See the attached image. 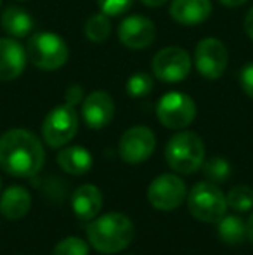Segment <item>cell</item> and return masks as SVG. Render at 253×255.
Segmentation results:
<instances>
[{
  "label": "cell",
  "instance_id": "1",
  "mask_svg": "<svg viewBox=\"0 0 253 255\" xmlns=\"http://www.w3.org/2000/svg\"><path fill=\"white\" fill-rule=\"evenodd\" d=\"M45 161L42 141L26 128H10L0 135V168L12 177L28 179L40 172Z\"/></svg>",
  "mask_w": 253,
  "mask_h": 255
},
{
  "label": "cell",
  "instance_id": "2",
  "mask_svg": "<svg viewBox=\"0 0 253 255\" xmlns=\"http://www.w3.org/2000/svg\"><path fill=\"white\" fill-rule=\"evenodd\" d=\"M134 222L125 214L111 212L94 217L87 226L88 243L101 254H118L134 240Z\"/></svg>",
  "mask_w": 253,
  "mask_h": 255
},
{
  "label": "cell",
  "instance_id": "3",
  "mask_svg": "<svg viewBox=\"0 0 253 255\" xmlns=\"http://www.w3.org/2000/svg\"><path fill=\"white\" fill-rule=\"evenodd\" d=\"M165 158L170 168L177 174H194L205 161V142L196 132L182 130L172 135L167 142Z\"/></svg>",
  "mask_w": 253,
  "mask_h": 255
},
{
  "label": "cell",
  "instance_id": "4",
  "mask_svg": "<svg viewBox=\"0 0 253 255\" xmlns=\"http://www.w3.org/2000/svg\"><path fill=\"white\" fill-rule=\"evenodd\" d=\"M28 61L42 71H56L70 59V47L63 37L52 31H35L26 44Z\"/></svg>",
  "mask_w": 253,
  "mask_h": 255
},
{
  "label": "cell",
  "instance_id": "5",
  "mask_svg": "<svg viewBox=\"0 0 253 255\" xmlns=\"http://www.w3.org/2000/svg\"><path fill=\"white\" fill-rule=\"evenodd\" d=\"M78 113L75 106L64 103L52 108L42 122V137L45 144L58 149L71 142L78 132Z\"/></svg>",
  "mask_w": 253,
  "mask_h": 255
},
{
  "label": "cell",
  "instance_id": "6",
  "mask_svg": "<svg viewBox=\"0 0 253 255\" xmlns=\"http://www.w3.org/2000/svg\"><path fill=\"white\" fill-rule=\"evenodd\" d=\"M187 207L201 222H219L226 215L227 198L213 182H198L187 195Z\"/></svg>",
  "mask_w": 253,
  "mask_h": 255
},
{
  "label": "cell",
  "instance_id": "7",
  "mask_svg": "<svg viewBox=\"0 0 253 255\" xmlns=\"http://www.w3.org/2000/svg\"><path fill=\"white\" fill-rule=\"evenodd\" d=\"M196 103L186 92L170 91L160 98L156 104V117L160 124L172 130H184L196 118Z\"/></svg>",
  "mask_w": 253,
  "mask_h": 255
},
{
  "label": "cell",
  "instance_id": "8",
  "mask_svg": "<svg viewBox=\"0 0 253 255\" xmlns=\"http://www.w3.org/2000/svg\"><path fill=\"white\" fill-rule=\"evenodd\" d=\"M192 70V57L189 52L177 45L163 47L151 61V73L165 84H179L189 77Z\"/></svg>",
  "mask_w": 253,
  "mask_h": 255
},
{
  "label": "cell",
  "instance_id": "9",
  "mask_svg": "<svg viewBox=\"0 0 253 255\" xmlns=\"http://www.w3.org/2000/svg\"><path fill=\"white\" fill-rule=\"evenodd\" d=\"M194 66L198 73L206 80H217L224 75L229 63V52L222 40L206 37L194 47Z\"/></svg>",
  "mask_w": 253,
  "mask_h": 255
},
{
  "label": "cell",
  "instance_id": "10",
  "mask_svg": "<svg viewBox=\"0 0 253 255\" xmlns=\"http://www.w3.org/2000/svg\"><path fill=\"white\" fill-rule=\"evenodd\" d=\"M187 196L186 182L175 174H162L153 179L148 188V200L151 207L163 212L179 208Z\"/></svg>",
  "mask_w": 253,
  "mask_h": 255
},
{
  "label": "cell",
  "instance_id": "11",
  "mask_svg": "<svg viewBox=\"0 0 253 255\" xmlns=\"http://www.w3.org/2000/svg\"><path fill=\"white\" fill-rule=\"evenodd\" d=\"M156 148V135L146 125H134L120 137L118 153L125 163L137 165L146 161Z\"/></svg>",
  "mask_w": 253,
  "mask_h": 255
},
{
  "label": "cell",
  "instance_id": "12",
  "mask_svg": "<svg viewBox=\"0 0 253 255\" xmlns=\"http://www.w3.org/2000/svg\"><path fill=\"white\" fill-rule=\"evenodd\" d=\"M156 38V24L149 17L132 14L122 19L118 26V40L132 51L148 49Z\"/></svg>",
  "mask_w": 253,
  "mask_h": 255
},
{
  "label": "cell",
  "instance_id": "13",
  "mask_svg": "<svg viewBox=\"0 0 253 255\" xmlns=\"http://www.w3.org/2000/svg\"><path fill=\"white\" fill-rule=\"evenodd\" d=\"M80 113L88 128L101 130L115 118V101L106 91H94L84 98Z\"/></svg>",
  "mask_w": 253,
  "mask_h": 255
},
{
  "label": "cell",
  "instance_id": "14",
  "mask_svg": "<svg viewBox=\"0 0 253 255\" xmlns=\"http://www.w3.org/2000/svg\"><path fill=\"white\" fill-rule=\"evenodd\" d=\"M26 63V47L12 37L0 38V82H12L19 78Z\"/></svg>",
  "mask_w": 253,
  "mask_h": 255
},
{
  "label": "cell",
  "instance_id": "15",
  "mask_svg": "<svg viewBox=\"0 0 253 255\" xmlns=\"http://www.w3.org/2000/svg\"><path fill=\"white\" fill-rule=\"evenodd\" d=\"M212 14L210 0H172L170 16L175 23L184 26H196L205 23Z\"/></svg>",
  "mask_w": 253,
  "mask_h": 255
},
{
  "label": "cell",
  "instance_id": "16",
  "mask_svg": "<svg viewBox=\"0 0 253 255\" xmlns=\"http://www.w3.org/2000/svg\"><path fill=\"white\" fill-rule=\"evenodd\" d=\"M71 208L80 221H92L102 208V193L94 184H82L71 196Z\"/></svg>",
  "mask_w": 253,
  "mask_h": 255
},
{
  "label": "cell",
  "instance_id": "17",
  "mask_svg": "<svg viewBox=\"0 0 253 255\" xmlns=\"http://www.w3.org/2000/svg\"><path fill=\"white\" fill-rule=\"evenodd\" d=\"M31 208V195L23 186H10L0 196V212L9 221L23 219Z\"/></svg>",
  "mask_w": 253,
  "mask_h": 255
},
{
  "label": "cell",
  "instance_id": "18",
  "mask_svg": "<svg viewBox=\"0 0 253 255\" xmlns=\"http://www.w3.org/2000/svg\"><path fill=\"white\" fill-rule=\"evenodd\" d=\"M0 26L9 37L12 38H24L31 35L35 26V21L28 10L16 5H9L0 14Z\"/></svg>",
  "mask_w": 253,
  "mask_h": 255
},
{
  "label": "cell",
  "instance_id": "19",
  "mask_svg": "<svg viewBox=\"0 0 253 255\" xmlns=\"http://www.w3.org/2000/svg\"><path fill=\"white\" fill-rule=\"evenodd\" d=\"M92 154L84 146H66L58 153V165L70 175H84L92 168Z\"/></svg>",
  "mask_w": 253,
  "mask_h": 255
},
{
  "label": "cell",
  "instance_id": "20",
  "mask_svg": "<svg viewBox=\"0 0 253 255\" xmlns=\"http://www.w3.org/2000/svg\"><path fill=\"white\" fill-rule=\"evenodd\" d=\"M219 240L229 247H238L247 240V222L238 215H224L217 222Z\"/></svg>",
  "mask_w": 253,
  "mask_h": 255
},
{
  "label": "cell",
  "instance_id": "21",
  "mask_svg": "<svg viewBox=\"0 0 253 255\" xmlns=\"http://www.w3.org/2000/svg\"><path fill=\"white\" fill-rule=\"evenodd\" d=\"M84 33L92 44H102L111 35V19L104 12H95L87 17L84 24Z\"/></svg>",
  "mask_w": 253,
  "mask_h": 255
},
{
  "label": "cell",
  "instance_id": "22",
  "mask_svg": "<svg viewBox=\"0 0 253 255\" xmlns=\"http://www.w3.org/2000/svg\"><path fill=\"white\" fill-rule=\"evenodd\" d=\"M201 170L203 175L213 184L226 182L233 174V167H231L229 160H226L222 156H212L210 160H205L201 165Z\"/></svg>",
  "mask_w": 253,
  "mask_h": 255
},
{
  "label": "cell",
  "instance_id": "23",
  "mask_svg": "<svg viewBox=\"0 0 253 255\" xmlns=\"http://www.w3.org/2000/svg\"><path fill=\"white\" fill-rule=\"evenodd\" d=\"M153 85H155L153 75L146 73V71H137V73L128 77L125 91L130 98H146L153 91Z\"/></svg>",
  "mask_w": 253,
  "mask_h": 255
},
{
  "label": "cell",
  "instance_id": "24",
  "mask_svg": "<svg viewBox=\"0 0 253 255\" xmlns=\"http://www.w3.org/2000/svg\"><path fill=\"white\" fill-rule=\"evenodd\" d=\"M227 198V207H231L236 212H248L253 207V189L250 186H234L229 191Z\"/></svg>",
  "mask_w": 253,
  "mask_h": 255
},
{
  "label": "cell",
  "instance_id": "25",
  "mask_svg": "<svg viewBox=\"0 0 253 255\" xmlns=\"http://www.w3.org/2000/svg\"><path fill=\"white\" fill-rule=\"evenodd\" d=\"M52 255H88V245L82 238H64L52 250Z\"/></svg>",
  "mask_w": 253,
  "mask_h": 255
},
{
  "label": "cell",
  "instance_id": "26",
  "mask_svg": "<svg viewBox=\"0 0 253 255\" xmlns=\"http://www.w3.org/2000/svg\"><path fill=\"white\" fill-rule=\"evenodd\" d=\"M101 12H104L109 17L123 16L128 9L132 7L134 0H95Z\"/></svg>",
  "mask_w": 253,
  "mask_h": 255
},
{
  "label": "cell",
  "instance_id": "27",
  "mask_svg": "<svg viewBox=\"0 0 253 255\" xmlns=\"http://www.w3.org/2000/svg\"><path fill=\"white\" fill-rule=\"evenodd\" d=\"M240 84L243 92L253 99V63H248L240 71Z\"/></svg>",
  "mask_w": 253,
  "mask_h": 255
},
{
  "label": "cell",
  "instance_id": "28",
  "mask_svg": "<svg viewBox=\"0 0 253 255\" xmlns=\"http://www.w3.org/2000/svg\"><path fill=\"white\" fill-rule=\"evenodd\" d=\"M84 89L80 87L78 84H73L70 85V87L66 89V94H64V99H66L68 104H71V106H77V104H80L84 101Z\"/></svg>",
  "mask_w": 253,
  "mask_h": 255
},
{
  "label": "cell",
  "instance_id": "29",
  "mask_svg": "<svg viewBox=\"0 0 253 255\" xmlns=\"http://www.w3.org/2000/svg\"><path fill=\"white\" fill-rule=\"evenodd\" d=\"M243 28H245V33L253 40V7L247 12L245 16V21H243Z\"/></svg>",
  "mask_w": 253,
  "mask_h": 255
},
{
  "label": "cell",
  "instance_id": "30",
  "mask_svg": "<svg viewBox=\"0 0 253 255\" xmlns=\"http://www.w3.org/2000/svg\"><path fill=\"white\" fill-rule=\"evenodd\" d=\"M224 7H229V9H234V7H241L248 2V0H219Z\"/></svg>",
  "mask_w": 253,
  "mask_h": 255
},
{
  "label": "cell",
  "instance_id": "31",
  "mask_svg": "<svg viewBox=\"0 0 253 255\" xmlns=\"http://www.w3.org/2000/svg\"><path fill=\"white\" fill-rule=\"evenodd\" d=\"M142 3H144L146 7H162L165 5L169 0H141Z\"/></svg>",
  "mask_w": 253,
  "mask_h": 255
},
{
  "label": "cell",
  "instance_id": "32",
  "mask_svg": "<svg viewBox=\"0 0 253 255\" xmlns=\"http://www.w3.org/2000/svg\"><path fill=\"white\" fill-rule=\"evenodd\" d=\"M247 238L252 242V245H253V214L248 217V221H247Z\"/></svg>",
  "mask_w": 253,
  "mask_h": 255
},
{
  "label": "cell",
  "instance_id": "33",
  "mask_svg": "<svg viewBox=\"0 0 253 255\" xmlns=\"http://www.w3.org/2000/svg\"><path fill=\"white\" fill-rule=\"evenodd\" d=\"M17 2H26V0H17Z\"/></svg>",
  "mask_w": 253,
  "mask_h": 255
},
{
  "label": "cell",
  "instance_id": "34",
  "mask_svg": "<svg viewBox=\"0 0 253 255\" xmlns=\"http://www.w3.org/2000/svg\"><path fill=\"white\" fill-rule=\"evenodd\" d=\"M0 7H2V0H0Z\"/></svg>",
  "mask_w": 253,
  "mask_h": 255
},
{
  "label": "cell",
  "instance_id": "35",
  "mask_svg": "<svg viewBox=\"0 0 253 255\" xmlns=\"http://www.w3.org/2000/svg\"><path fill=\"white\" fill-rule=\"evenodd\" d=\"M0 186H2V181H0Z\"/></svg>",
  "mask_w": 253,
  "mask_h": 255
}]
</instances>
